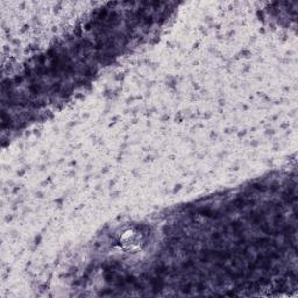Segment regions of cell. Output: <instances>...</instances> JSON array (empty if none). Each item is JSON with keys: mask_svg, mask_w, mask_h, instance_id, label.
Returning a JSON list of instances; mask_svg holds the SVG:
<instances>
[{"mask_svg": "<svg viewBox=\"0 0 298 298\" xmlns=\"http://www.w3.org/2000/svg\"><path fill=\"white\" fill-rule=\"evenodd\" d=\"M140 239H141V234H139L138 232L127 231L120 238V244L127 249H134L135 247L140 246Z\"/></svg>", "mask_w": 298, "mask_h": 298, "instance_id": "obj_1", "label": "cell"}]
</instances>
